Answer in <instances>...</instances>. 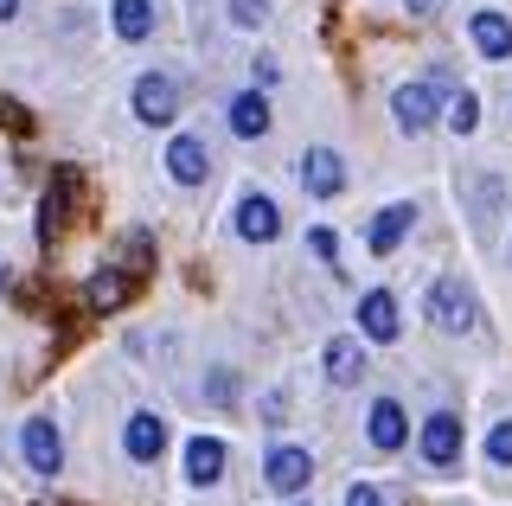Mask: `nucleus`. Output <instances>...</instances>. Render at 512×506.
Listing matches in <instances>:
<instances>
[{
  "instance_id": "obj_1",
  "label": "nucleus",
  "mask_w": 512,
  "mask_h": 506,
  "mask_svg": "<svg viewBox=\"0 0 512 506\" xmlns=\"http://www.w3.org/2000/svg\"><path fill=\"white\" fill-rule=\"evenodd\" d=\"M416 455H423V468L455 474V468H461V455H468V430H461V410H429L423 430H416Z\"/></svg>"
},
{
  "instance_id": "obj_2",
  "label": "nucleus",
  "mask_w": 512,
  "mask_h": 506,
  "mask_svg": "<svg viewBox=\"0 0 512 506\" xmlns=\"http://www.w3.org/2000/svg\"><path fill=\"white\" fill-rule=\"evenodd\" d=\"M423 314H429V327L436 334H474V289L461 276H436L429 282V295H423Z\"/></svg>"
},
{
  "instance_id": "obj_3",
  "label": "nucleus",
  "mask_w": 512,
  "mask_h": 506,
  "mask_svg": "<svg viewBox=\"0 0 512 506\" xmlns=\"http://www.w3.org/2000/svg\"><path fill=\"white\" fill-rule=\"evenodd\" d=\"M128 109H135V122H148V129H167V122L180 116V77L173 71H141L135 90H128Z\"/></svg>"
},
{
  "instance_id": "obj_4",
  "label": "nucleus",
  "mask_w": 512,
  "mask_h": 506,
  "mask_svg": "<svg viewBox=\"0 0 512 506\" xmlns=\"http://www.w3.org/2000/svg\"><path fill=\"white\" fill-rule=\"evenodd\" d=\"M442 103H448V97L429 84V77H416V84H397V90H391V122H397L404 135H429V129L442 122Z\"/></svg>"
},
{
  "instance_id": "obj_5",
  "label": "nucleus",
  "mask_w": 512,
  "mask_h": 506,
  "mask_svg": "<svg viewBox=\"0 0 512 506\" xmlns=\"http://www.w3.org/2000/svg\"><path fill=\"white\" fill-rule=\"evenodd\" d=\"M20 455H26L32 474H45V481L64 468V436H58V417H52V410H32V417L20 423Z\"/></svg>"
},
{
  "instance_id": "obj_6",
  "label": "nucleus",
  "mask_w": 512,
  "mask_h": 506,
  "mask_svg": "<svg viewBox=\"0 0 512 506\" xmlns=\"http://www.w3.org/2000/svg\"><path fill=\"white\" fill-rule=\"evenodd\" d=\"M263 481L276 487V494H308V481H314V455L301 449V442H276V449L263 455Z\"/></svg>"
},
{
  "instance_id": "obj_7",
  "label": "nucleus",
  "mask_w": 512,
  "mask_h": 506,
  "mask_svg": "<svg viewBox=\"0 0 512 506\" xmlns=\"http://www.w3.org/2000/svg\"><path fill=\"white\" fill-rule=\"evenodd\" d=\"M295 180H301L308 199H340L346 193V154L340 148H308L301 167H295Z\"/></svg>"
},
{
  "instance_id": "obj_8",
  "label": "nucleus",
  "mask_w": 512,
  "mask_h": 506,
  "mask_svg": "<svg viewBox=\"0 0 512 506\" xmlns=\"http://www.w3.org/2000/svg\"><path fill=\"white\" fill-rule=\"evenodd\" d=\"M231 231L244 237V244H276V237H282V205L269 193H244L237 212H231Z\"/></svg>"
},
{
  "instance_id": "obj_9",
  "label": "nucleus",
  "mask_w": 512,
  "mask_h": 506,
  "mask_svg": "<svg viewBox=\"0 0 512 506\" xmlns=\"http://www.w3.org/2000/svg\"><path fill=\"white\" fill-rule=\"evenodd\" d=\"M365 442H372L378 455L410 449V410L397 398H372V410H365Z\"/></svg>"
},
{
  "instance_id": "obj_10",
  "label": "nucleus",
  "mask_w": 512,
  "mask_h": 506,
  "mask_svg": "<svg viewBox=\"0 0 512 506\" xmlns=\"http://www.w3.org/2000/svg\"><path fill=\"white\" fill-rule=\"evenodd\" d=\"M320 366H327V385H359L365 372H372V359H365V334H333L320 346Z\"/></svg>"
},
{
  "instance_id": "obj_11",
  "label": "nucleus",
  "mask_w": 512,
  "mask_h": 506,
  "mask_svg": "<svg viewBox=\"0 0 512 506\" xmlns=\"http://www.w3.org/2000/svg\"><path fill=\"white\" fill-rule=\"evenodd\" d=\"M77 193H84V173L77 167H52V186H45V205H39V237L52 244V231L77 212Z\"/></svg>"
},
{
  "instance_id": "obj_12",
  "label": "nucleus",
  "mask_w": 512,
  "mask_h": 506,
  "mask_svg": "<svg viewBox=\"0 0 512 506\" xmlns=\"http://www.w3.org/2000/svg\"><path fill=\"white\" fill-rule=\"evenodd\" d=\"M122 449H128V462H160V449H167V417L160 410H128V423H122Z\"/></svg>"
},
{
  "instance_id": "obj_13",
  "label": "nucleus",
  "mask_w": 512,
  "mask_h": 506,
  "mask_svg": "<svg viewBox=\"0 0 512 506\" xmlns=\"http://www.w3.org/2000/svg\"><path fill=\"white\" fill-rule=\"evenodd\" d=\"M167 173H173V186H205L212 180V148H205V135H173L167 141Z\"/></svg>"
},
{
  "instance_id": "obj_14",
  "label": "nucleus",
  "mask_w": 512,
  "mask_h": 506,
  "mask_svg": "<svg viewBox=\"0 0 512 506\" xmlns=\"http://www.w3.org/2000/svg\"><path fill=\"white\" fill-rule=\"evenodd\" d=\"M359 334L378 340V346H391L397 334H404V314H397V295L391 289H365L359 295Z\"/></svg>"
},
{
  "instance_id": "obj_15",
  "label": "nucleus",
  "mask_w": 512,
  "mask_h": 506,
  "mask_svg": "<svg viewBox=\"0 0 512 506\" xmlns=\"http://www.w3.org/2000/svg\"><path fill=\"white\" fill-rule=\"evenodd\" d=\"M135 302V276L122 270V263H103L90 282H84V308L90 314H116V308H128Z\"/></svg>"
},
{
  "instance_id": "obj_16",
  "label": "nucleus",
  "mask_w": 512,
  "mask_h": 506,
  "mask_svg": "<svg viewBox=\"0 0 512 506\" xmlns=\"http://www.w3.org/2000/svg\"><path fill=\"white\" fill-rule=\"evenodd\" d=\"M468 39H474V52L487 58V65H506V58H512V20L500 7H480L468 20Z\"/></svg>"
},
{
  "instance_id": "obj_17",
  "label": "nucleus",
  "mask_w": 512,
  "mask_h": 506,
  "mask_svg": "<svg viewBox=\"0 0 512 506\" xmlns=\"http://www.w3.org/2000/svg\"><path fill=\"white\" fill-rule=\"evenodd\" d=\"M410 225H416V205H404V199L384 205V212L372 218V231H365V250H372V257H391V250L410 237Z\"/></svg>"
},
{
  "instance_id": "obj_18",
  "label": "nucleus",
  "mask_w": 512,
  "mask_h": 506,
  "mask_svg": "<svg viewBox=\"0 0 512 506\" xmlns=\"http://www.w3.org/2000/svg\"><path fill=\"white\" fill-rule=\"evenodd\" d=\"M269 122H276V116H269V97H263L256 84L244 90V97H231V135H237V141H263Z\"/></svg>"
},
{
  "instance_id": "obj_19",
  "label": "nucleus",
  "mask_w": 512,
  "mask_h": 506,
  "mask_svg": "<svg viewBox=\"0 0 512 506\" xmlns=\"http://www.w3.org/2000/svg\"><path fill=\"white\" fill-rule=\"evenodd\" d=\"M186 481L192 487H218L224 481V442L218 436H192L186 442Z\"/></svg>"
},
{
  "instance_id": "obj_20",
  "label": "nucleus",
  "mask_w": 512,
  "mask_h": 506,
  "mask_svg": "<svg viewBox=\"0 0 512 506\" xmlns=\"http://www.w3.org/2000/svg\"><path fill=\"white\" fill-rule=\"evenodd\" d=\"M109 26H116V39H128V45L154 39V0H109Z\"/></svg>"
},
{
  "instance_id": "obj_21",
  "label": "nucleus",
  "mask_w": 512,
  "mask_h": 506,
  "mask_svg": "<svg viewBox=\"0 0 512 506\" xmlns=\"http://www.w3.org/2000/svg\"><path fill=\"white\" fill-rule=\"evenodd\" d=\"M442 122H448L455 135H474V129H480V97H474V90H455V97L442 103Z\"/></svg>"
},
{
  "instance_id": "obj_22",
  "label": "nucleus",
  "mask_w": 512,
  "mask_h": 506,
  "mask_svg": "<svg viewBox=\"0 0 512 506\" xmlns=\"http://www.w3.org/2000/svg\"><path fill=\"white\" fill-rule=\"evenodd\" d=\"M148 263H154V237L148 231H128L122 237V270L141 282V276H148Z\"/></svg>"
},
{
  "instance_id": "obj_23",
  "label": "nucleus",
  "mask_w": 512,
  "mask_h": 506,
  "mask_svg": "<svg viewBox=\"0 0 512 506\" xmlns=\"http://www.w3.org/2000/svg\"><path fill=\"white\" fill-rule=\"evenodd\" d=\"M487 462H493V468H512V417L487 430Z\"/></svg>"
},
{
  "instance_id": "obj_24",
  "label": "nucleus",
  "mask_w": 512,
  "mask_h": 506,
  "mask_svg": "<svg viewBox=\"0 0 512 506\" xmlns=\"http://www.w3.org/2000/svg\"><path fill=\"white\" fill-rule=\"evenodd\" d=\"M231 26H244V33L269 26V0H231Z\"/></svg>"
},
{
  "instance_id": "obj_25",
  "label": "nucleus",
  "mask_w": 512,
  "mask_h": 506,
  "mask_svg": "<svg viewBox=\"0 0 512 506\" xmlns=\"http://www.w3.org/2000/svg\"><path fill=\"white\" fill-rule=\"evenodd\" d=\"M308 250H314L320 263H333V257H340V237H333L327 225H314V231H308Z\"/></svg>"
},
{
  "instance_id": "obj_26",
  "label": "nucleus",
  "mask_w": 512,
  "mask_h": 506,
  "mask_svg": "<svg viewBox=\"0 0 512 506\" xmlns=\"http://www.w3.org/2000/svg\"><path fill=\"white\" fill-rule=\"evenodd\" d=\"M346 506H391V500H384V487H372V481H352L346 487Z\"/></svg>"
},
{
  "instance_id": "obj_27",
  "label": "nucleus",
  "mask_w": 512,
  "mask_h": 506,
  "mask_svg": "<svg viewBox=\"0 0 512 506\" xmlns=\"http://www.w3.org/2000/svg\"><path fill=\"white\" fill-rule=\"evenodd\" d=\"M0 122H7L13 135H32V116H26V109L13 103V97H0Z\"/></svg>"
},
{
  "instance_id": "obj_28",
  "label": "nucleus",
  "mask_w": 512,
  "mask_h": 506,
  "mask_svg": "<svg viewBox=\"0 0 512 506\" xmlns=\"http://www.w3.org/2000/svg\"><path fill=\"white\" fill-rule=\"evenodd\" d=\"M205 391H212V404H231L237 398V378L231 372H212V385H205Z\"/></svg>"
},
{
  "instance_id": "obj_29",
  "label": "nucleus",
  "mask_w": 512,
  "mask_h": 506,
  "mask_svg": "<svg viewBox=\"0 0 512 506\" xmlns=\"http://www.w3.org/2000/svg\"><path fill=\"white\" fill-rule=\"evenodd\" d=\"M250 77H256V90H269L282 71H276V58H256V65H250Z\"/></svg>"
},
{
  "instance_id": "obj_30",
  "label": "nucleus",
  "mask_w": 512,
  "mask_h": 506,
  "mask_svg": "<svg viewBox=\"0 0 512 506\" xmlns=\"http://www.w3.org/2000/svg\"><path fill=\"white\" fill-rule=\"evenodd\" d=\"M404 13H410V20H436L442 0H404Z\"/></svg>"
},
{
  "instance_id": "obj_31",
  "label": "nucleus",
  "mask_w": 512,
  "mask_h": 506,
  "mask_svg": "<svg viewBox=\"0 0 512 506\" xmlns=\"http://www.w3.org/2000/svg\"><path fill=\"white\" fill-rule=\"evenodd\" d=\"M7 20H20V0H0V26Z\"/></svg>"
},
{
  "instance_id": "obj_32",
  "label": "nucleus",
  "mask_w": 512,
  "mask_h": 506,
  "mask_svg": "<svg viewBox=\"0 0 512 506\" xmlns=\"http://www.w3.org/2000/svg\"><path fill=\"white\" fill-rule=\"evenodd\" d=\"M0 295H7V263H0Z\"/></svg>"
},
{
  "instance_id": "obj_33",
  "label": "nucleus",
  "mask_w": 512,
  "mask_h": 506,
  "mask_svg": "<svg viewBox=\"0 0 512 506\" xmlns=\"http://www.w3.org/2000/svg\"><path fill=\"white\" fill-rule=\"evenodd\" d=\"M301 506H308V500H301Z\"/></svg>"
}]
</instances>
